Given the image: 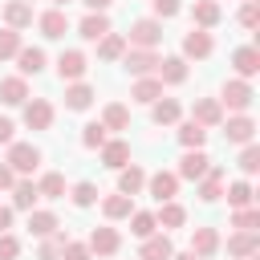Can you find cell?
I'll use <instances>...</instances> for the list:
<instances>
[{
  "mask_svg": "<svg viewBox=\"0 0 260 260\" xmlns=\"http://www.w3.org/2000/svg\"><path fill=\"white\" fill-rule=\"evenodd\" d=\"M252 102H256V93H252V85H248L244 77H232V81H223L219 106H228L232 114H248V110H252Z\"/></svg>",
  "mask_w": 260,
  "mask_h": 260,
  "instance_id": "6da1fadb",
  "label": "cell"
},
{
  "mask_svg": "<svg viewBox=\"0 0 260 260\" xmlns=\"http://www.w3.org/2000/svg\"><path fill=\"white\" fill-rule=\"evenodd\" d=\"M158 41H162V20H150L146 16V20H134L130 24V37H126L130 49H154Z\"/></svg>",
  "mask_w": 260,
  "mask_h": 260,
  "instance_id": "7a4b0ae2",
  "label": "cell"
},
{
  "mask_svg": "<svg viewBox=\"0 0 260 260\" xmlns=\"http://www.w3.org/2000/svg\"><path fill=\"white\" fill-rule=\"evenodd\" d=\"M16 175H28V171H37V162H41V150L32 146V142H8V158H4Z\"/></svg>",
  "mask_w": 260,
  "mask_h": 260,
  "instance_id": "3957f363",
  "label": "cell"
},
{
  "mask_svg": "<svg viewBox=\"0 0 260 260\" xmlns=\"http://www.w3.org/2000/svg\"><path fill=\"white\" fill-rule=\"evenodd\" d=\"M211 53H215V41H211V32L191 24V32L183 37V57H195V61H203V57H211Z\"/></svg>",
  "mask_w": 260,
  "mask_h": 260,
  "instance_id": "277c9868",
  "label": "cell"
},
{
  "mask_svg": "<svg viewBox=\"0 0 260 260\" xmlns=\"http://www.w3.org/2000/svg\"><path fill=\"white\" fill-rule=\"evenodd\" d=\"M122 65H126V73H134V77H146V73H154L158 57H154V49H130V45H126V53H122Z\"/></svg>",
  "mask_w": 260,
  "mask_h": 260,
  "instance_id": "5b68a950",
  "label": "cell"
},
{
  "mask_svg": "<svg viewBox=\"0 0 260 260\" xmlns=\"http://www.w3.org/2000/svg\"><path fill=\"white\" fill-rule=\"evenodd\" d=\"M223 138H228V142H236V146H244V142H252V138H256V122H252L248 114H232V118L223 122Z\"/></svg>",
  "mask_w": 260,
  "mask_h": 260,
  "instance_id": "8992f818",
  "label": "cell"
},
{
  "mask_svg": "<svg viewBox=\"0 0 260 260\" xmlns=\"http://www.w3.org/2000/svg\"><path fill=\"white\" fill-rule=\"evenodd\" d=\"M232 65H236V77H256L260 73V49L256 45H240L236 53H232Z\"/></svg>",
  "mask_w": 260,
  "mask_h": 260,
  "instance_id": "52a82bcc",
  "label": "cell"
},
{
  "mask_svg": "<svg viewBox=\"0 0 260 260\" xmlns=\"http://www.w3.org/2000/svg\"><path fill=\"white\" fill-rule=\"evenodd\" d=\"M85 53H77V49H65L61 57H57V73H61V81H81L85 77Z\"/></svg>",
  "mask_w": 260,
  "mask_h": 260,
  "instance_id": "ba28073f",
  "label": "cell"
},
{
  "mask_svg": "<svg viewBox=\"0 0 260 260\" xmlns=\"http://www.w3.org/2000/svg\"><path fill=\"white\" fill-rule=\"evenodd\" d=\"M191 122H199V126H219V122H223V106H219V98H195V106H191Z\"/></svg>",
  "mask_w": 260,
  "mask_h": 260,
  "instance_id": "9c48e42d",
  "label": "cell"
},
{
  "mask_svg": "<svg viewBox=\"0 0 260 260\" xmlns=\"http://www.w3.org/2000/svg\"><path fill=\"white\" fill-rule=\"evenodd\" d=\"M24 126H28V130H49V126H53V106H49L45 98L24 102Z\"/></svg>",
  "mask_w": 260,
  "mask_h": 260,
  "instance_id": "30bf717a",
  "label": "cell"
},
{
  "mask_svg": "<svg viewBox=\"0 0 260 260\" xmlns=\"http://www.w3.org/2000/svg\"><path fill=\"white\" fill-rule=\"evenodd\" d=\"M98 150H102V167H110V171H122L130 162V142H122V138H106Z\"/></svg>",
  "mask_w": 260,
  "mask_h": 260,
  "instance_id": "8fae6325",
  "label": "cell"
},
{
  "mask_svg": "<svg viewBox=\"0 0 260 260\" xmlns=\"http://www.w3.org/2000/svg\"><path fill=\"white\" fill-rule=\"evenodd\" d=\"M207 167H211V158H207V154H203V146H199V150H187V154L179 158V171H175V175L195 183V179H203V175H207Z\"/></svg>",
  "mask_w": 260,
  "mask_h": 260,
  "instance_id": "7c38bea8",
  "label": "cell"
},
{
  "mask_svg": "<svg viewBox=\"0 0 260 260\" xmlns=\"http://www.w3.org/2000/svg\"><path fill=\"white\" fill-rule=\"evenodd\" d=\"M146 191H150L158 203H167V199L179 195V175H175V171H158V175L146 179Z\"/></svg>",
  "mask_w": 260,
  "mask_h": 260,
  "instance_id": "4fadbf2b",
  "label": "cell"
},
{
  "mask_svg": "<svg viewBox=\"0 0 260 260\" xmlns=\"http://www.w3.org/2000/svg\"><path fill=\"white\" fill-rule=\"evenodd\" d=\"M171 252H175V244H171V236L162 232H150L146 240H142V248H138V260H171Z\"/></svg>",
  "mask_w": 260,
  "mask_h": 260,
  "instance_id": "5bb4252c",
  "label": "cell"
},
{
  "mask_svg": "<svg viewBox=\"0 0 260 260\" xmlns=\"http://www.w3.org/2000/svg\"><path fill=\"white\" fill-rule=\"evenodd\" d=\"M154 77H158L162 85H183V81H187V61H183V57H162V61L154 65Z\"/></svg>",
  "mask_w": 260,
  "mask_h": 260,
  "instance_id": "9a60e30c",
  "label": "cell"
},
{
  "mask_svg": "<svg viewBox=\"0 0 260 260\" xmlns=\"http://www.w3.org/2000/svg\"><path fill=\"white\" fill-rule=\"evenodd\" d=\"M199 187H195V195L203 199V203H215L219 195H223V167H207V175L203 179H195Z\"/></svg>",
  "mask_w": 260,
  "mask_h": 260,
  "instance_id": "2e32d148",
  "label": "cell"
},
{
  "mask_svg": "<svg viewBox=\"0 0 260 260\" xmlns=\"http://www.w3.org/2000/svg\"><path fill=\"white\" fill-rule=\"evenodd\" d=\"M191 252H195L199 260H211V256L219 252V232H215V228H195V232H191Z\"/></svg>",
  "mask_w": 260,
  "mask_h": 260,
  "instance_id": "e0dca14e",
  "label": "cell"
},
{
  "mask_svg": "<svg viewBox=\"0 0 260 260\" xmlns=\"http://www.w3.org/2000/svg\"><path fill=\"white\" fill-rule=\"evenodd\" d=\"M41 37H49V41H57V37H65L69 32V16H65V8H49V12H41Z\"/></svg>",
  "mask_w": 260,
  "mask_h": 260,
  "instance_id": "ac0fdd59",
  "label": "cell"
},
{
  "mask_svg": "<svg viewBox=\"0 0 260 260\" xmlns=\"http://www.w3.org/2000/svg\"><path fill=\"white\" fill-rule=\"evenodd\" d=\"M122 248V236L114 232V228H93L89 232V252H98V256H114Z\"/></svg>",
  "mask_w": 260,
  "mask_h": 260,
  "instance_id": "d6986e66",
  "label": "cell"
},
{
  "mask_svg": "<svg viewBox=\"0 0 260 260\" xmlns=\"http://www.w3.org/2000/svg\"><path fill=\"white\" fill-rule=\"evenodd\" d=\"M4 24L16 28V32L28 28V24H32V4H28V0H8V4H4Z\"/></svg>",
  "mask_w": 260,
  "mask_h": 260,
  "instance_id": "ffe728a7",
  "label": "cell"
},
{
  "mask_svg": "<svg viewBox=\"0 0 260 260\" xmlns=\"http://www.w3.org/2000/svg\"><path fill=\"white\" fill-rule=\"evenodd\" d=\"M16 69H20V77H37L41 69H45V49H37V45H20V53H16Z\"/></svg>",
  "mask_w": 260,
  "mask_h": 260,
  "instance_id": "44dd1931",
  "label": "cell"
},
{
  "mask_svg": "<svg viewBox=\"0 0 260 260\" xmlns=\"http://www.w3.org/2000/svg\"><path fill=\"white\" fill-rule=\"evenodd\" d=\"M130 98H134V102H142V106H150V102H158V98H162V81H158L154 73H146V77H138V81L130 85Z\"/></svg>",
  "mask_w": 260,
  "mask_h": 260,
  "instance_id": "7402d4cb",
  "label": "cell"
},
{
  "mask_svg": "<svg viewBox=\"0 0 260 260\" xmlns=\"http://www.w3.org/2000/svg\"><path fill=\"white\" fill-rule=\"evenodd\" d=\"M142 187H146V171H142L138 162H126V167L118 171V191H122V195H138Z\"/></svg>",
  "mask_w": 260,
  "mask_h": 260,
  "instance_id": "603a6c76",
  "label": "cell"
},
{
  "mask_svg": "<svg viewBox=\"0 0 260 260\" xmlns=\"http://www.w3.org/2000/svg\"><path fill=\"white\" fill-rule=\"evenodd\" d=\"M37 199H41V191H37L32 179H16L12 183V211H32Z\"/></svg>",
  "mask_w": 260,
  "mask_h": 260,
  "instance_id": "cb8c5ba5",
  "label": "cell"
},
{
  "mask_svg": "<svg viewBox=\"0 0 260 260\" xmlns=\"http://www.w3.org/2000/svg\"><path fill=\"white\" fill-rule=\"evenodd\" d=\"M0 102L4 106H24L28 102V81L16 73V77H4L0 81Z\"/></svg>",
  "mask_w": 260,
  "mask_h": 260,
  "instance_id": "d4e9b609",
  "label": "cell"
},
{
  "mask_svg": "<svg viewBox=\"0 0 260 260\" xmlns=\"http://www.w3.org/2000/svg\"><path fill=\"white\" fill-rule=\"evenodd\" d=\"M219 0H195V8H191V20H195V28H215L219 24Z\"/></svg>",
  "mask_w": 260,
  "mask_h": 260,
  "instance_id": "484cf974",
  "label": "cell"
},
{
  "mask_svg": "<svg viewBox=\"0 0 260 260\" xmlns=\"http://www.w3.org/2000/svg\"><path fill=\"white\" fill-rule=\"evenodd\" d=\"M77 32H81L85 41H102V37L110 32V16H106V12H89V16H81Z\"/></svg>",
  "mask_w": 260,
  "mask_h": 260,
  "instance_id": "4316f807",
  "label": "cell"
},
{
  "mask_svg": "<svg viewBox=\"0 0 260 260\" xmlns=\"http://www.w3.org/2000/svg\"><path fill=\"white\" fill-rule=\"evenodd\" d=\"M154 223L158 228H183L187 223V211H183V203H175V199H167V203H158V215H154Z\"/></svg>",
  "mask_w": 260,
  "mask_h": 260,
  "instance_id": "83f0119b",
  "label": "cell"
},
{
  "mask_svg": "<svg viewBox=\"0 0 260 260\" xmlns=\"http://www.w3.org/2000/svg\"><path fill=\"white\" fill-rule=\"evenodd\" d=\"M228 252L240 256V260H248L252 252H260V236L256 232H236V236H228Z\"/></svg>",
  "mask_w": 260,
  "mask_h": 260,
  "instance_id": "f1b7e54d",
  "label": "cell"
},
{
  "mask_svg": "<svg viewBox=\"0 0 260 260\" xmlns=\"http://www.w3.org/2000/svg\"><path fill=\"white\" fill-rule=\"evenodd\" d=\"M89 106H93V85L73 81V85L65 89V110H89Z\"/></svg>",
  "mask_w": 260,
  "mask_h": 260,
  "instance_id": "f546056e",
  "label": "cell"
},
{
  "mask_svg": "<svg viewBox=\"0 0 260 260\" xmlns=\"http://www.w3.org/2000/svg\"><path fill=\"white\" fill-rule=\"evenodd\" d=\"M179 114H183V110H179V102H175V98H158V102H150V118H154L158 126H175V122H179Z\"/></svg>",
  "mask_w": 260,
  "mask_h": 260,
  "instance_id": "4dcf8cb0",
  "label": "cell"
},
{
  "mask_svg": "<svg viewBox=\"0 0 260 260\" xmlns=\"http://www.w3.org/2000/svg\"><path fill=\"white\" fill-rule=\"evenodd\" d=\"M122 53H126V37L110 28V32H106V37L98 41V57H102V61H118Z\"/></svg>",
  "mask_w": 260,
  "mask_h": 260,
  "instance_id": "1f68e13d",
  "label": "cell"
},
{
  "mask_svg": "<svg viewBox=\"0 0 260 260\" xmlns=\"http://www.w3.org/2000/svg\"><path fill=\"white\" fill-rule=\"evenodd\" d=\"M130 211H134V203H130V195H122V191L102 199V215H106V219H126Z\"/></svg>",
  "mask_w": 260,
  "mask_h": 260,
  "instance_id": "d6a6232c",
  "label": "cell"
},
{
  "mask_svg": "<svg viewBox=\"0 0 260 260\" xmlns=\"http://www.w3.org/2000/svg\"><path fill=\"white\" fill-rule=\"evenodd\" d=\"M102 126H106V130H126V126H130V110H126L122 102H110V106L102 110Z\"/></svg>",
  "mask_w": 260,
  "mask_h": 260,
  "instance_id": "836d02e7",
  "label": "cell"
},
{
  "mask_svg": "<svg viewBox=\"0 0 260 260\" xmlns=\"http://www.w3.org/2000/svg\"><path fill=\"white\" fill-rule=\"evenodd\" d=\"M179 142H183V150H199V146L207 142V126H199V122H183V126H179Z\"/></svg>",
  "mask_w": 260,
  "mask_h": 260,
  "instance_id": "e575fe53",
  "label": "cell"
},
{
  "mask_svg": "<svg viewBox=\"0 0 260 260\" xmlns=\"http://www.w3.org/2000/svg\"><path fill=\"white\" fill-rule=\"evenodd\" d=\"M57 228H61V223H57V215H53V211H28V232H32V236H41V240H45V236H53Z\"/></svg>",
  "mask_w": 260,
  "mask_h": 260,
  "instance_id": "d590c367",
  "label": "cell"
},
{
  "mask_svg": "<svg viewBox=\"0 0 260 260\" xmlns=\"http://www.w3.org/2000/svg\"><path fill=\"white\" fill-rule=\"evenodd\" d=\"M37 191H41L45 199H65V175H57V171H49V175H41V183H37Z\"/></svg>",
  "mask_w": 260,
  "mask_h": 260,
  "instance_id": "8d00e7d4",
  "label": "cell"
},
{
  "mask_svg": "<svg viewBox=\"0 0 260 260\" xmlns=\"http://www.w3.org/2000/svg\"><path fill=\"white\" fill-rule=\"evenodd\" d=\"M232 228H236V232H256V228H260V211H256L252 203H248V207H236Z\"/></svg>",
  "mask_w": 260,
  "mask_h": 260,
  "instance_id": "74e56055",
  "label": "cell"
},
{
  "mask_svg": "<svg viewBox=\"0 0 260 260\" xmlns=\"http://www.w3.org/2000/svg\"><path fill=\"white\" fill-rule=\"evenodd\" d=\"M130 232H134L138 240H146L150 232H158V223H154L150 211H130Z\"/></svg>",
  "mask_w": 260,
  "mask_h": 260,
  "instance_id": "f35d334b",
  "label": "cell"
},
{
  "mask_svg": "<svg viewBox=\"0 0 260 260\" xmlns=\"http://www.w3.org/2000/svg\"><path fill=\"white\" fill-rule=\"evenodd\" d=\"M223 195H228V203H232V207H248V203H252V187H248L244 179L228 183V191H223Z\"/></svg>",
  "mask_w": 260,
  "mask_h": 260,
  "instance_id": "ab89813d",
  "label": "cell"
},
{
  "mask_svg": "<svg viewBox=\"0 0 260 260\" xmlns=\"http://www.w3.org/2000/svg\"><path fill=\"white\" fill-rule=\"evenodd\" d=\"M102 142H106V126H102V122H85V126H81V146L98 150Z\"/></svg>",
  "mask_w": 260,
  "mask_h": 260,
  "instance_id": "60d3db41",
  "label": "cell"
},
{
  "mask_svg": "<svg viewBox=\"0 0 260 260\" xmlns=\"http://www.w3.org/2000/svg\"><path fill=\"white\" fill-rule=\"evenodd\" d=\"M240 171H244V175H256V171H260V146H256V142H244V150H240Z\"/></svg>",
  "mask_w": 260,
  "mask_h": 260,
  "instance_id": "b9f144b4",
  "label": "cell"
},
{
  "mask_svg": "<svg viewBox=\"0 0 260 260\" xmlns=\"http://www.w3.org/2000/svg\"><path fill=\"white\" fill-rule=\"evenodd\" d=\"M69 199H73L77 207H93V203H98V187H93V183H73Z\"/></svg>",
  "mask_w": 260,
  "mask_h": 260,
  "instance_id": "7bdbcfd3",
  "label": "cell"
},
{
  "mask_svg": "<svg viewBox=\"0 0 260 260\" xmlns=\"http://www.w3.org/2000/svg\"><path fill=\"white\" fill-rule=\"evenodd\" d=\"M20 53V32L16 28H0V61Z\"/></svg>",
  "mask_w": 260,
  "mask_h": 260,
  "instance_id": "ee69618b",
  "label": "cell"
},
{
  "mask_svg": "<svg viewBox=\"0 0 260 260\" xmlns=\"http://www.w3.org/2000/svg\"><path fill=\"white\" fill-rule=\"evenodd\" d=\"M61 260H93V252H89V244L65 240V244H61Z\"/></svg>",
  "mask_w": 260,
  "mask_h": 260,
  "instance_id": "f6af8a7d",
  "label": "cell"
},
{
  "mask_svg": "<svg viewBox=\"0 0 260 260\" xmlns=\"http://www.w3.org/2000/svg\"><path fill=\"white\" fill-rule=\"evenodd\" d=\"M20 256V240L12 232H0V260H16Z\"/></svg>",
  "mask_w": 260,
  "mask_h": 260,
  "instance_id": "bcb514c9",
  "label": "cell"
},
{
  "mask_svg": "<svg viewBox=\"0 0 260 260\" xmlns=\"http://www.w3.org/2000/svg\"><path fill=\"white\" fill-rule=\"evenodd\" d=\"M240 24H244V28H256V24H260V4H256V0H244V8H240Z\"/></svg>",
  "mask_w": 260,
  "mask_h": 260,
  "instance_id": "7dc6e473",
  "label": "cell"
},
{
  "mask_svg": "<svg viewBox=\"0 0 260 260\" xmlns=\"http://www.w3.org/2000/svg\"><path fill=\"white\" fill-rule=\"evenodd\" d=\"M150 4H154V16H158V20H171V16L183 8L179 0H150Z\"/></svg>",
  "mask_w": 260,
  "mask_h": 260,
  "instance_id": "c3c4849f",
  "label": "cell"
},
{
  "mask_svg": "<svg viewBox=\"0 0 260 260\" xmlns=\"http://www.w3.org/2000/svg\"><path fill=\"white\" fill-rule=\"evenodd\" d=\"M12 183H16V171L8 162H0V187H12Z\"/></svg>",
  "mask_w": 260,
  "mask_h": 260,
  "instance_id": "681fc988",
  "label": "cell"
},
{
  "mask_svg": "<svg viewBox=\"0 0 260 260\" xmlns=\"http://www.w3.org/2000/svg\"><path fill=\"white\" fill-rule=\"evenodd\" d=\"M12 130H16V126H12L8 118H0V146H8V142H12Z\"/></svg>",
  "mask_w": 260,
  "mask_h": 260,
  "instance_id": "f907efd6",
  "label": "cell"
},
{
  "mask_svg": "<svg viewBox=\"0 0 260 260\" xmlns=\"http://www.w3.org/2000/svg\"><path fill=\"white\" fill-rule=\"evenodd\" d=\"M81 4H85V8H89V12H106V8H110V4H114V0H81Z\"/></svg>",
  "mask_w": 260,
  "mask_h": 260,
  "instance_id": "816d5d0a",
  "label": "cell"
},
{
  "mask_svg": "<svg viewBox=\"0 0 260 260\" xmlns=\"http://www.w3.org/2000/svg\"><path fill=\"white\" fill-rule=\"evenodd\" d=\"M12 228V207H0V232Z\"/></svg>",
  "mask_w": 260,
  "mask_h": 260,
  "instance_id": "f5cc1de1",
  "label": "cell"
},
{
  "mask_svg": "<svg viewBox=\"0 0 260 260\" xmlns=\"http://www.w3.org/2000/svg\"><path fill=\"white\" fill-rule=\"evenodd\" d=\"M171 260H199L195 252H171Z\"/></svg>",
  "mask_w": 260,
  "mask_h": 260,
  "instance_id": "db71d44e",
  "label": "cell"
},
{
  "mask_svg": "<svg viewBox=\"0 0 260 260\" xmlns=\"http://www.w3.org/2000/svg\"><path fill=\"white\" fill-rule=\"evenodd\" d=\"M53 4H57V8H65V4H69V0H53Z\"/></svg>",
  "mask_w": 260,
  "mask_h": 260,
  "instance_id": "11a10c76",
  "label": "cell"
}]
</instances>
